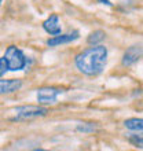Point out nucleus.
Returning <instances> with one entry per match:
<instances>
[{"label": "nucleus", "mask_w": 143, "mask_h": 151, "mask_svg": "<svg viewBox=\"0 0 143 151\" xmlns=\"http://www.w3.org/2000/svg\"><path fill=\"white\" fill-rule=\"evenodd\" d=\"M7 72H8V63L6 60V58L3 56V58H0V77L4 76Z\"/></svg>", "instance_id": "13"}, {"label": "nucleus", "mask_w": 143, "mask_h": 151, "mask_svg": "<svg viewBox=\"0 0 143 151\" xmlns=\"http://www.w3.org/2000/svg\"><path fill=\"white\" fill-rule=\"evenodd\" d=\"M96 129V127L94 124L91 122H83V124H79L77 128H76V131L77 132H83V133H91Z\"/></svg>", "instance_id": "11"}, {"label": "nucleus", "mask_w": 143, "mask_h": 151, "mask_svg": "<svg viewBox=\"0 0 143 151\" xmlns=\"http://www.w3.org/2000/svg\"><path fill=\"white\" fill-rule=\"evenodd\" d=\"M14 117H11V121H26V119L40 118V117H46L48 114V109L43 106H20V107L14 109Z\"/></svg>", "instance_id": "2"}, {"label": "nucleus", "mask_w": 143, "mask_h": 151, "mask_svg": "<svg viewBox=\"0 0 143 151\" xmlns=\"http://www.w3.org/2000/svg\"><path fill=\"white\" fill-rule=\"evenodd\" d=\"M142 56H143V48L140 45H132V47L125 50L123 59H121V63L125 68H129L132 65H135Z\"/></svg>", "instance_id": "5"}, {"label": "nucleus", "mask_w": 143, "mask_h": 151, "mask_svg": "<svg viewBox=\"0 0 143 151\" xmlns=\"http://www.w3.org/2000/svg\"><path fill=\"white\" fill-rule=\"evenodd\" d=\"M4 58L8 63V70L10 72H18V70H22L25 69L28 60H26V56L20 48L17 45H10V47L6 50L4 52Z\"/></svg>", "instance_id": "3"}, {"label": "nucleus", "mask_w": 143, "mask_h": 151, "mask_svg": "<svg viewBox=\"0 0 143 151\" xmlns=\"http://www.w3.org/2000/svg\"><path fill=\"white\" fill-rule=\"evenodd\" d=\"M1 1H3V0H0V4H1Z\"/></svg>", "instance_id": "15"}, {"label": "nucleus", "mask_w": 143, "mask_h": 151, "mask_svg": "<svg viewBox=\"0 0 143 151\" xmlns=\"http://www.w3.org/2000/svg\"><path fill=\"white\" fill-rule=\"evenodd\" d=\"M105 37H106V33L103 30L98 29V30H94L92 33H90V36L87 37V43L90 45H98V44H100L103 41Z\"/></svg>", "instance_id": "10"}, {"label": "nucleus", "mask_w": 143, "mask_h": 151, "mask_svg": "<svg viewBox=\"0 0 143 151\" xmlns=\"http://www.w3.org/2000/svg\"><path fill=\"white\" fill-rule=\"evenodd\" d=\"M74 63L76 68L79 69V72L88 77L99 76L106 68L107 48L100 44L92 45L76 55Z\"/></svg>", "instance_id": "1"}, {"label": "nucleus", "mask_w": 143, "mask_h": 151, "mask_svg": "<svg viewBox=\"0 0 143 151\" xmlns=\"http://www.w3.org/2000/svg\"><path fill=\"white\" fill-rule=\"evenodd\" d=\"M98 3L100 4H105V6H107V7H113V3H111L110 0H96Z\"/></svg>", "instance_id": "14"}, {"label": "nucleus", "mask_w": 143, "mask_h": 151, "mask_svg": "<svg viewBox=\"0 0 143 151\" xmlns=\"http://www.w3.org/2000/svg\"><path fill=\"white\" fill-rule=\"evenodd\" d=\"M64 89L61 88H55V87H43L37 89L36 98L39 104H54L58 99V96L64 93Z\"/></svg>", "instance_id": "4"}, {"label": "nucleus", "mask_w": 143, "mask_h": 151, "mask_svg": "<svg viewBox=\"0 0 143 151\" xmlns=\"http://www.w3.org/2000/svg\"><path fill=\"white\" fill-rule=\"evenodd\" d=\"M80 37V32L79 30H73L70 33H66V35H58V36H52L51 39L47 40V45L50 47H58V45H62V44H69L73 43Z\"/></svg>", "instance_id": "6"}, {"label": "nucleus", "mask_w": 143, "mask_h": 151, "mask_svg": "<svg viewBox=\"0 0 143 151\" xmlns=\"http://www.w3.org/2000/svg\"><path fill=\"white\" fill-rule=\"evenodd\" d=\"M43 29L48 35L51 36H58L62 33V26H61V22H59V17L56 14H52L47 18V19L43 22Z\"/></svg>", "instance_id": "7"}, {"label": "nucleus", "mask_w": 143, "mask_h": 151, "mask_svg": "<svg viewBox=\"0 0 143 151\" xmlns=\"http://www.w3.org/2000/svg\"><path fill=\"white\" fill-rule=\"evenodd\" d=\"M22 87L21 80H0V95H10L14 92L20 91Z\"/></svg>", "instance_id": "8"}, {"label": "nucleus", "mask_w": 143, "mask_h": 151, "mask_svg": "<svg viewBox=\"0 0 143 151\" xmlns=\"http://www.w3.org/2000/svg\"><path fill=\"white\" fill-rule=\"evenodd\" d=\"M129 142H131L135 147L138 148H143V136H138V135H134L129 137Z\"/></svg>", "instance_id": "12"}, {"label": "nucleus", "mask_w": 143, "mask_h": 151, "mask_svg": "<svg viewBox=\"0 0 143 151\" xmlns=\"http://www.w3.org/2000/svg\"><path fill=\"white\" fill-rule=\"evenodd\" d=\"M124 127L134 132L143 131V118H128L124 121Z\"/></svg>", "instance_id": "9"}]
</instances>
